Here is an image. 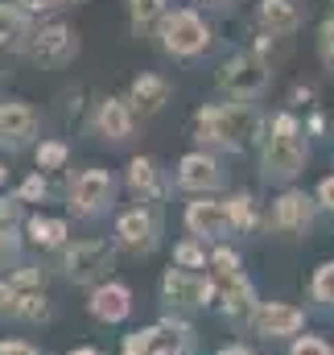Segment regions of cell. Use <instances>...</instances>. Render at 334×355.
<instances>
[{
    "instance_id": "cell-40",
    "label": "cell",
    "mask_w": 334,
    "mask_h": 355,
    "mask_svg": "<svg viewBox=\"0 0 334 355\" xmlns=\"http://www.w3.org/2000/svg\"><path fill=\"white\" fill-rule=\"evenodd\" d=\"M71 355H99L95 347H79V352H71Z\"/></svg>"
},
{
    "instance_id": "cell-35",
    "label": "cell",
    "mask_w": 334,
    "mask_h": 355,
    "mask_svg": "<svg viewBox=\"0 0 334 355\" xmlns=\"http://www.w3.org/2000/svg\"><path fill=\"white\" fill-rule=\"evenodd\" d=\"M21 219V198H0V223H17Z\"/></svg>"
},
{
    "instance_id": "cell-39",
    "label": "cell",
    "mask_w": 334,
    "mask_h": 355,
    "mask_svg": "<svg viewBox=\"0 0 334 355\" xmlns=\"http://www.w3.org/2000/svg\"><path fill=\"white\" fill-rule=\"evenodd\" d=\"M219 355H252V352H248V347H223Z\"/></svg>"
},
{
    "instance_id": "cell-41",
    "label": "cell",
    "mask_w": 334,
    "mask_h": 355,
    "mask_svg": "<svg viewBox=\"0 0 334 355\" xmlns=\"http://www.w3.org/2000/svg\"><path fill=\"white\" fill-rule=\"evenodd\" d=\"M62 4H79V0H58V8H62Z\"/></svg>"
},
{
    "instance_id": "cell-3",
    "label": "cell",
    "mask_w": 334,
    "mask_h": 355,
    "mask_svg": "<svg viewBox=\"0 0 334 355\" xmlns=\"http://www.w3.org/2000/svg\"><path fill=\"white\" fill-rule=\"evenodd\" d=\"M157 37H161V50L173 54V58H198L211 46V29H206V21L194 8H173V12H166L161 25H157Z\"/></svg>"
},
{
    "instance_id": "cell-38",
    "label": "cell",
    "mask_w": 334,
    "mask_h": 355,
    "mask_svg": "<svg viewBox=\"0 0 334 355\" xmlns=\"http://www.w3.org/2000/svg\"><path fill=\"white\" fill-rule=\"evenodd\" d=\"M318 207H331L334 211V174L322 178V186H318Z\"/></svg>"
},
{
    "instance_id": "cell-25",
    "label": "cell",
    "mask_w": 334,
    "mask_h": 355,
    "mask_svg": "<svg viewBox=\"0 0 334 355\" xmlns=\"http://www.w3.org/2000/svg\"><path fill=\"white\" fill-rule=\"evenodd\" d=\"M67 157H71V149L62 145V141H42L37 149H33V162H37V170L46 174V170H62L67 166Z\"/></svg>"
},
{
    "instance_id": "cell-32",
    "label": "cell",
    "mask_w": 334,
    "mask_h": 355,
    "mask_svg": "<svg viewBox=\"0 0 334 355\" xmlns=\"http://www.w3.org/2000/svg\"><path fill=\"white\" fill-rule=\"evenodd\" d=\"M42 194H46V178H42V170H37V174H29L25 182H21V190H17V198H21V202H37Z\"/></svg>"
},
{
    "instance_id": "cell-19",
    "label": "cell",
    "mask_w": 334,
    "mask_h": 355,
    "mask_svg": "<svg viewBox=\"0 0 334 355\" xmlns=\"http://www.w3.org/2000/svg\"><path fill=\"white\" fill-rule=\"evenodd\" d=\"M215 289H219L223 314H256V310H252L256 293H252V285H248L244 272H236V277H215Z\"/></svg>"
},
{
    "instance_id": "cell-4",
    "label": "cell",
    "mask_w": 334,
    "mask_h": 355,
    "mask_svg": "<svg viewBox=\"0 0 334 355\" xmlns=\"http://www.w3.org/2000/svg\"><path fill=\"white\" fill-rule=\"evenodd\" d=\"M268 62L256 54V50H240V54H231L223 67H219V87L227 91L236 103H248L256 99L260 91L268 87Z\"/></svg>"
},
{
    "instance_id": "cell-15",
    "label": "cell",
    "mask_w": 334,
    "mask_h": 355,
    "mask_svg": "<svg viewBox=\"0 0 334 355\" xmlns=\"http://www.w3.org/2000/svg\"><path fill=\"white\" fill-rule=\"evenodd\" d=\"M177 186L182 190H198V194L219 190L223 186V170H219V162L211 153H186L177 162Z\"/></svg>"
},
{
    "instance_id": "cell-10",
    "label": "cell",
    "mask_w": 334,
    "mask_h": 355,
    "mask_svg": "<svg viewBox=\"0 0 334 355\" xmlns=\"http://www.w3.org/2000/svg\"><path fill=\"white\" fill-rule=\"evenodd\" d=\"M116 236L132 252H153L157 248V215L149 207H132L116 219Z\"/></svg>"
},
{
    "instance_id": "cell-33",
    "label": "cell",
    "mask_w": 334,
    "mask_h": 355,
    "mask_svg": "<svg viewBox=\"0 0 334 355\" xmlns=\"http://www.w3.org/2000/svg\"><path fill=\"white\" fill-rule=\"evenodd\" d=\"M289 355H334V347L331 343H322V339H314V335H306V339L293 343V352Z\"/></svg>"
},
{
    "instance_id": "cell-17",
    "label": "cell",
    "mask_w": 334,
    "mask_h": 355,
    "mask_svg": "<svg viewBox=\"0 0 334 355\" xmlns=\"http://www.w3.org/2000/svg\"><path fill=\"white\" fill-rule=\"evenodd\" d=\"M87 310H91L99 322H124V318L132 314V293H128L124 285H116V281L95 285V293H91Z\"/></svg>"
},
{
    "instance_id": "cell-14",
    "label": "cell",
    "mask_w": 334,
    "mask_h": 355,
    "mask_svg": "<svg viewBox=\"0 0 334 355\" xmlns=\"http://www.w3.org/2000/svg\"><path fill=\"white\" fill-rule=\"evenodd\" d=\"M256 21H260L264 33H272V37H289V33L301 29L306 8H301L297 0H260V4H256Z\"/></svg>"
},
{
    "instance_id": "cell-36",
    "label": "cell",
    "mask_w": 334,
    "mask_h": 355,
    "mask_svg": "<svg viewBox=\"0 0 334 355\" xmlns=\"http://www.w3.org/2000/svg\"><path fill=\"white\" fill-rule=\"evenodd\" d=\"M0 355H42V352L29 347V343H21V339H4L0 343Z\"/></svg>"
},
{
    "instance_id": "cell-26",
    "label": "cell",
    "mask_w": 334,
    "mask_h": 355,
    "mask_svg": "<svg viewBox=\"0 0 334 355\" xmlns=\"http://www.w3.org/2000/svg\"><path fill=\"white\" fill-rule=\"evenodd\" d=\"M227 211H231V223H236L240 232L256 227V202H252V194H248V190L231 194V198H227Z\"/></svg>"
},
{
    "instance_id": "cell-43",
    "label": "cell",
    "mask_w": 334,
    "mask_h": 355,
    "mask_svg": "<svg viewBox=\"0 0 334 355\" xmlns=\"http://www.w3.org/2000/svg\"><path fill=\"white\" fill-rule=\"evenodd\" d=\"M206 4H215V0H206Z\"/></svg>"
},
{
    "instance_id": "cell-11",
    "label": "cell",
    "mask_w": 334,
    "mask_h": 355,
    "mask_svg": "<svg viewBox=\"0 0 334 355\" xmlns=\"http://www.w3.org/2000/svg\"><path fill=\"white\" fill-rule=\"evenodd\" d=\"M252 327H256L264 339L297 335V331L306 327V310H297V306H285V302H264V306H256V314H252Z\"/></svg>"
},
{
    "instance_id": "cell-18",
    "label": "cell",
    "mask_w": 334,
    "mask_h": 355,
    "mask_svg": "<svg viewBox=\"0 0 334 355\" xmlns=\"http://www.w3.org/2000/svg\"><path fill=\"white\" fill-rule=\"evenodd\" d=\"M128 103H132V112H141V116H157L169 103V83L161 75H141V79H132V87H128Z\"/></svg>"
},
{
    "instance_id": "cell-21",
    "label": "cell",
    "mask_w": 334,
    "mask_h": 355,
    "mask_svg": "<svg viewBox=\"0 0 334 355\" xmlns=\"http://www.w3.org/2000/svg\"><path fill=\"white\" fill-rule=\"evenodd\" d=\"M145 339H149V355H186V347H190V327L161 322V327L145 331Z\"/></svg>"
},
{
    "instance_id": "cell-2",
    "label": "cell",
    "mask_w": 334,
    "mask_h": 355,
    "mask_svg": "<svg viewBox=\"0 0 334 355\" xmlns=\"http://www.w3.org/2000/svg\"><path fill=\"white\" fill-rule=\"evenodd\" d=\"M194 128H198L202 141H215V145H227V149H244L260 132V116L252 112V103H215V107H202L194 116Z\"/></svg>"
},
{
    "instance_id": "cell-12",
    "label": "cell",
    "mask_w": 334,
    "mask_h": 355,
    "mask_svg": "<svg viewBox=\"0 0 334 355\" xmlns=\"http://www.w3.org/2000/svg\"><path fill=\"white\" fill-rule=\"evenodd\" d=\"M132 128H137V112H132L128 99H116V95L99 99V107H95V132L103 141H128Z\"/></svg>"
},
{
    "instance_id": "cell-1",
    "label": "cell",
    "mask_w": 334,
    "mask_h": 355,
    "mask_svg": "<svg viewBox=\"0 0 334 355\" xmlns=\"http://www.w3.org/2000/svg\"><path fill=\"white\" fill-rule=\"evenodd\" d=\"M306 166V141H301V124L293 112H276L268 124V141L260 153V174L264 182H293Z\"/></svg>"
},
{
    "instance_id": "cell-5",
    "label": "cell",
    "mask_w": 334,
    "mask_h": 355,
    "mask_svg": "<svg viewBox=\"0 0 334 355\" xmlns=\"http://www.w3.org/2000/svg\"><path fill=\"white\" fill-rule=\"evenodd\" d=\"M112 261H116V252H112L107 240H83V244L67 248V277L75 285H95V281L107 277Z\"/></svg>"
},
{
    "instance_id": "cell-7",
    "label": "cell",
    "mask_w": 334,
    "mask_h": 355,
    "mask_svg": "<svg viewBox=\"0 0 334 355\" xmlns=\"http://www.w3.org/2000/svg\"><path fill=\"white\" fill-rule=\"evenodd\" d=\"M29 58L33 62H42V67H62V62H71L75 58V50H79V42H75V33L62 25V21H54V25H42L33 37H29Z\"/></svg>"
},
{
    "instance_id": "cell-28",
    "label": "cell",
    "mask_w": 334,
    "mask_h": 355,
    "mask_svg": "<svg viewBox=\"0 0 334 355\" xmlns=\"http://www.w3.org/2000/svg\"><path fill=\"white\" fill-rule=\"evenodd\" d=\"M318 58H322L326 71H334V17H326L322 29H318Z\"/></svg>"
},
{
    "instance_id": "cell-6",
    "label": "cell",
    "mask_w": 334,
    "mask_h": 355,
    "mask_svg": "<svg viewBox=\"0 0 334 355\" xmlns=\"http://www.w3.org/2000/svg\"><path fill=\"white\" fill-rule=\"evenodd\" d=\"M161 297H166L169 306H211L215 297H219V289H215V281L211 277H198L194 268H169L166 281H161Z\"/></svg>"
},
{
    "instance_id": "cell-31",
    "label": "cell",
    "mask_w": 334,
    "mask_h": 355,
    "mask_svg": "<svg viewBox=\"0 0 334 355\" xmlns=\"http://www.w3.org/2000/svg\"><path fill=\"white\" fill-rule=\"evenodd\" d=\"M211 268H215V277H236V272H240V257H236L231 248H219V252L211 257Z\"/></svg>"
},
{
    "instance_id": "cell-9",
    "label": "cell",
    "mask_w": 334,
    "mask_h": 355,
    "mask_svg": "<svg viewBox=\"0 0 334 355\" xmlns=\"http://www.w3.org/2000/svg\"><path fill=\"white\" fill-rule=\"evenodd\" d=\"M186 227H190L198 240H223V236L236 232L227 202H211V198H198V202L186 207Z\"/></svg>"
},
{
    "instance_id": "cell-20",
    "label": "cell",
    "mask_w": 334,
    "mask_h": 355,
    "mask_svg": "<svg viewBox=\"0 0 334 355\" xmlns=\"http://www.w3.org/2000/svg\"><path fill=\"white\" fill-rule=\"evenodd\" d=\"M29 12H21L17 4L0 0V50H21L29 46Z\"/></svg>"
},
{
    "instance_id": "cell-22",
    "label": "cell",
    "mask_w": 334,
    "mask_h": 355,
    "mask_svg": "<svg viewBox=\"0 0 334 355\" xmlns=\"http://www.w3.org/2000/svg\"><path fill=\"white\" fill-rule=\"evenodd\" d=\"M25 232H29V240H33L37 248H58V244H67V223H62V219H50V215H33V219L25 223Z\"/></svg>"
},
{
    "instance_id": "cell-13",
    "label": "cell",
    "mask_w": 334,
    "mask_h": 355,
    "mask_svg": "<svg viewBox=\"0 0 334 355\" xmlns=\"http://www.w3.org/2000/svg\"><path fill=\"white\" fill-rule=\"evenodd\" d=\"M33 137H37V112L29 103H21V99H4L0 103V141L21 149Z\"/></svg>"
},
{
    "instance_id": "cell-30",
    "label": "cell",
    "mask_w": 334,
    "mask_h": 355,
    "mask_svg": "<svg viewBox=\"0 0 334 355\" xmlns=\"http://www.w3.org/2000/svg\"><path fill=\"white\" fill-rule=\"evenodd\" d=\"M0 318H21V289L0 281Z\"/></svg>"
},
{
    "instance_id": "cell-23",
    "label": "cell",
    "mask_w": 334,
    "mask_h": 355,
    "mask_svg": "<svg viewBox=\"0 0 334 355\" xmlns=\"http://www.w3.org/2000/svg\"><path fill=\"white\" fill-rule=\"evenodd\" d=\"M128 186H132V194H141V198H153V194L161 190L153 157H132V162H128Z\"/></svg>"
},
{
    "instance_id": "cell-29",
    "label": "cell",
    "mask_w": 334,
    "mask_h": 355,
    "mask_svg": "<svg viewBox=\"0 0 334 355\" xmlns=\"http://www.w3.org/2000/svg\"><path fill=\"white\" fill-rule=\"evenodd\" d=\"M314 297L334 306V261H326V265L314 272Z\"/></svg>"
},
{
    "instance_id": "cell-27",
    "label": "cell",
    "mask_w": 334,
    "mask_h": 355,
    "mask_svg": "<svg viewBox=\"0 0 334 355\" xmlns=\"http://www.w3.org/2000/svg\"><path fill=\"white\" fill-rule=\"evenodd\" d=\"M173 261H177V268H206V248L198 240H182L173 248Z\"/></svg>"
},
{
    "instance_id": "cell-37",
    "label": "cell",
    "mask_w": 334,
    "mask_h": 355,
    "mask_svg": "<svg viewBox=\"0 0 334 355\" xmlns=\"http://www.w3.org/2000/svg\"><path fill=\"white\" fill-rule=\"evenodd\" d=\"M21 12H46V8H58V0H12Z\"/></svg>"
},
{
    "instance_id": "cell-34",
    "label": "cell",
    "mask_w": 334,
    "mask_h": 355,
    "mask_svg": "<svg viewBox=\"0 0 334 355\" xmlns=\"http://www.w3.org/2000/svg\"><path fill=\"white\" fill-rule=\"evenodd\" d=\"M8 261H17V236H12V227H0V265H8Z\"/></svg>"
},
{
    "instance_id": "cell-8",
    "label": "cell",
    "mask_w": 334,
    "mask_h": 355,
    "mask_svg": "<svg viewBox=\"0 0 334 355\" xmlns=\"http://www.w3.org/2000/svg\"><path fill=\"white\" fill-rule=\"evenodd\" d=\"M116 198V178L107 170H83L71 186V207L79 215H95V211H107Z\"/></svg>"
},
{
    "instance_id": "cell-42",
    "label": "cell",
    "mask_w": 334,
    "mask_h": 355,
    "mask_svg": "<svg viewBox=\"0 0 334 355\" xmlns=\"http://www.w3.org/2000/svg\"><path fill=\"white\" fill-rule=\"evenodd\" d=\"M0 182H4V166H0Z\"/></svg>"
},
{
    "instance_id": "cell-24",
    "label": "cell",
    "mask_w": 334,
    "mask_h": 355,
    "mask_svg": "<svg viewBox=\"0 0 334 355\" xmlns=\"http://www.w3.org/2000/svg\"><path fill=\"white\" fill-rule=\"evenodd\" d=\"M124 8H128V21L137 25V29H149V25H161V17H166V0H124Z\"/></svg>"
},
{
    "instance_id": "cell-16",
    "label": "cell",
    "mask_w": 334,
    "mask_h": 355,
    "mask_svg": "<svg viewBox=\"0 0 334 355\" xmlns=\"http://www.w3.org/2000/svg\"><path fill=\"white\" fill-rule=\"evenodd\" d=\"M314 219V198L301 194V190H285L276 202H272V223L281 232H306Z\"/></svg>"
}]
</instances>
